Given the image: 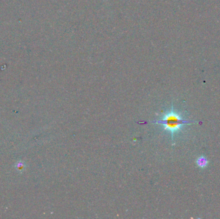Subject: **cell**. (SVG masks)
<instances>
[{"instance_id": "1", "label": "cell", "mask_w": 220, "mask_h": 219, "mask_svg": "<svg viewBox=\"0 0 220 219\" xmlns=\"http://www.w3.org/2000/svg\"><path fill=\"white\" fill-rule=\"evenodd\" d=\"M158 123V124H162L164 125V129L170 132L171 133L172 138H173L174 133L176 132L179 131L182 126L185 125L186 124H191V123H198V122H191V121H188L186 120H184L181 118L180 115L178 114L176 112L174 111L173 108H172V110L169 111V112L164 116L163 119L160 120H156L152 121L150 122H138L139 124H147V123Z\"/></svg>"}, {"instance_id": "2", "label": "cell", "mask_w": 220, "mask_h": 219, "mask_svg": "<svg viewBox=\"0 0 220 219\" xmlns=\"http://www.w3.org/2000/svg\"><path fill=\"white\" fill-rule=\"evenodd\" d=\"M208 160L204 156H201L198 158V160H196V164L198 165V167L201 168H205L207 165H208Z\"/></svg>"}]
</instances>
